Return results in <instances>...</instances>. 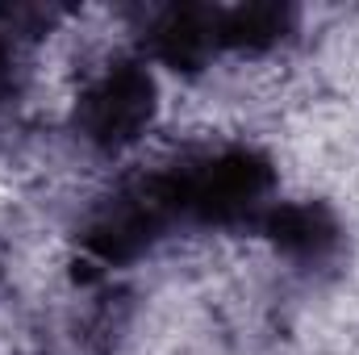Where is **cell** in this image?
<instances>
[{"label":"cell","mask_w":359,"mask_h":355,"mask_svg":"<svg viewBox=\"0 0 359 355\" xmlns=\"http://www.w3.org/2000/svg\"><path fill=\"white\" fill-rule=\"evenodd\" d=\"M168 192L176 209H192L205 222H238L251 217L271 192V168L251 151H226L180 184H168Z\"/></svg>","instance_id":"cell-1"},{"label":"cell","mask_w":359,"mask_h":355,"mask_svg":"<svg viewBox=\"0 0 359 355\" xmlns=\"http://www.w3.org/2000/svg\"><path fill=\"white\" fill-rule=\"evenodd\" d=\"M155 117V80L134 67L121 63L113 72H104L80 100V126L96 147H130Z\"/></svg>","instance_id":"cell-2"},{"label":"cell","mask_w":359,"mask_h":355,"mask_svg":"<svg viewBox=\"0 0 359 355\" xmlns=\"http://www.w3.org/2000/svg\"><path fill=\"white\" fill-rule=\"evenodd\" d=\"M264 230L292 260H322L339 243V226L322 205H276L264 222Z\"/></svg>","instance_id":"cell-3"},{"label":"cell","mask_w":359,"mask_h":355,"mask_svg":"<svg viewBox=\"0 0 359 355\" xmlns=\"http://www.w3.org/2000/svg\"><path fill=\"white\" fill-rule=\"evenodd\" d=\"M155 55L172 67H201L205 55L213 51L217 42V13H205V8H172L159 17L155 25Z\"/></svg>","instance_id":"cell-4"},{"label":"cell","mask_w":359,"mask_h":355,"mask_svg":"<svg viewBox=\"0 0 359 355\" xmlns=\"http://www.w3.org/2000/svg\"><path fill=\"white\" fill-rule=\"evenodd\" d=\"M292 13L268 4V0H255V4H234L226 13H217V42H230V46H243V51H264L276 38H284Z\"/></svg>","instance_id":"cell-5"}]
</instances>
